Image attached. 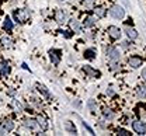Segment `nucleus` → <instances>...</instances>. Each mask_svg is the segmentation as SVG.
<instances>
[{
  "mask_svg": "<svg viewBox=\"0 0 146 136\" xmlns=\"http://www.w3.org/2000/svg\"><path fill=\"white\" fill-rule=\"evenodd\" d=\"M110 14H111L114 18L122 20L124 17H125V10H124L121 6H118V4H114V6L110 9Z\"/></svg>",
  "mask_w": 146,
  "mask_h": 136,
  "instance_id": "nucleus-1",
  "label": "nucleus"
},
{
  "mask_svg": "<svg viewBox=\"0 0 146 136\" xmlns=\"http://www.w3.org/2000/svg\"><path fill=\"white\" fill-rule=\"evenodd\" d=\"M30 16H31V11L28 9H23V10L14 11V18L17 20L18 22H25Z\"/></svg>",
  "mask_w": 146,
  "mask_h": 136,
  "instance_id": "nucleus-2",
  "label": "nucleus"
},
{
  "mask_svg": "<svg viewBox=\"0 0 146 136\" xmlns=\"http://www.w3.org/2000/svg\"><path fill=\"white\" fill-rule=\"evenodd\" d=\"M55 21L58 24H65L68 21V13L63 10V9H58L55 11Z\"/></svg>",
  "mask_w": 146,
  "mask_h": 136,
  "instance_id": "nucleus-3",
  "label": "nucleus"
},
{
  "mask_svg": "<svg viewBox=\"0 0 146 136\" xmlns=\"http://www.w3.org/2000/svg\"><path fill=\"white\" fill-rule=\"evenodd\" d=\"M132 129L138 135H146V125L142 121H133L132 122Z\"/></svg>",
  "mask_w": 146,
  "mask_h": 136,
  "instance_id": "nucleus-4",
  "label": "nucleus"
},
{
  "mask_svg": "<svg viewBox=\"0 0 146 136\" xmlns=\"http://www.w3.org/2000/svg\"><path fill=\"white\" fill-rule=\"evenodd\" d=\"M107 56H108L110 60H112V62H118V60L121 59L119 51H118L117 48H112V46H110L108 49H107Z\"/></svg>",
  "mask_w": 146,
  "mask_h": 136,
  "instance_id": "nucleus-5",
  "label": "nucleus"
},
{
  "mask_svg": "<svg viewBox=\"0 0 146 136\" xmlns=\"http://www.w3.org/2000/svg\"><path fill=\"white\" fill-rule=\"evenodd\" d=\"M128 63H129V66L131 67H133V69H138V67H141L142 66V63H143V59L141 58V56H131V58L128 59Z\"/></svg>",
  "mask_w": 146,
  "mask_h": 136,
  "instance_id": "nucleus-6",
  "label": "nucleus"
},
{
  "mask_svg": "<svg viewBox=\"0 0 146 136\" xmlns=\"http://www.w3.org/2000/svg\"><path fill=\"white\" fill-rule=\"evenodd\" d=\"M107 32H108V35L112 39L121 38V30H119L118 27H115V25H110L108 28H107Z\"/></svg>",
  "mask_w": 146,
  "mask_h": 136,
  "instance_id": "nucleus-7",
  "label": "nucleus"
},
{
  "mask_svg": "<svg viewBox=\"0 0 146 136\" xmlns=\"http://www.w3.org/2000/svg\"><path fill=\"white\" fill-rule=\"evenodd\" d=\"M23 125H24V128H27V129H30V131H35L36 128H38L36 119H33V118H25V119L23 121Z\"/></svg>",
  "mask_w": 146,
  "mask_h": 136,
  "instance_id": "nucleus-8",
  "label": "nucleus"
},
{
  "mask_svg": "<svg viewBox=\"0 0 146 136\" xmlns=\"http://www.w3.org/2000/svg\"><path fill=\"white\" fill-rule=\"evenodd\" d=\"M49 59H51V62L54 63L55 66H58V65L60 63V51L51 49V51H49Z\"/></svg>",
  "mask_w": 146,
  "mask_h": 136,
  "instance_id": "nucleus-9",
  "label": "nucleus"
},
{
  "mask_svg": "<svg viewBox=\"0 0 146 136\" xmlns=\"http://www.w3.org/2000/svg\"><path fill=\"white\" fill-rule=\"evenodd\" d=\"M9 75H10V63L6 62V60L0 62V76L1 77H7Z\"/></svg>",
  "mask_w": 146,
  "mask_h": 136,
  "instance_id": "nucleus-10",
  "label": "nucleus"
},
{
  "mask_svg": "<svg viewBox=\"0 0 146 136\" xmlns=\"http://www.w3.org/2000/svg\"><path fill=\"white\" fill-rule=\"evenodd\" d=\"M83 72L87 75V77H98L101 73L96 69H93L91 66H83Z\"/></svg>",
  "mask_w": 146,
  "mask_h": 136,
  "instance_id": "nucleus-11",
  "label": "nucleus"
},
{
  "mask_svg": "<svg viewBox=\"0 0 146 136\" xmlns=\"http://www.w3.org/2000/svg\"><path fill=\"white\" fill-rule=\"evenodd\" d=\"M63 129H65L66 132L72 133V135H76V133H77V129H76V126H74V123H73L72 121H65V122H63Z\"/></svg>",
  "mask_w": 146,
  "mask_h": 136,
  "instance_id": "nucleus-12",
  "label": "nucleus"
},
{
  "mask_svg": "<svg viewBox=\"0 0 146 136\" xmlns=\"http://www.w3.org/2000/svg\"><path fill=\"white\" fill-rule=\"evenodd\" d=\"M36 123L41 128V131H46L48 129V119L44 117V115H38L36 117Z\"/></svg>",
  "mask_w": 146,
  "mask_h": 136,
  "instance_id": "nucleus-13",
  "label": "nucleus"
},
{
  "mask_svg": "<svg viewBox=\"0 0 146 136\" xmlns=\"http://www.w3.org/2000/svg\"><path fill=\"white\" fill-rule=\"evenodd\" d=\"M69 25H70V30H72L74 34H79V32L82 31V25H80V22L76 18L70 20V21H69Z\"/></svg>",
  "mask_w": 146,
  "mask_h": 136,
  "instance_id": "nucleus-14",
  "label": "nucleus"
},
{
  "mask_svg": "<svg viewBox=\"0 0 146 136\" xmlns=\"http://www.w3.org/2000/svg\"><path fill=\"white\" fill-rule=\"evenodd\" d=\"M36 88H38V91L42 94V96H45V97L48 98V100H52V96H51V93L46 90V87L44 86V84H39V83H36V86H35Z\"/></svg>",
  "mask_w": 146,
  "mask_h": 136,
  "instance_id": "nucleus-15",
  "label": "nucleus"
},
{
  "mask_svg": "<svg viewBox=\"0 0 146 136\" xmlns=\"http://www.w3.org/2000/svg\"><path fill=\"white\" fill-rule=\"evenodd\" d=\"M96 22H97V18H96V17H93V16H89V17H86V18H84L83 25H84L86 28H91V27H94V25H96Z\"/></svg>",
  "mask_w": 146,
  "mask_h": 136,
  "instance_id": "nucleus-16",
  "label": "nucleus"
},
{
  "mask_svg": "<svg viewBox=\"0 0 146 136\" xmlns=\"http://www.w3.org/2000/svg\"><path fill=\"white\" fill-rule=\"evenodd\" d=\"M125 32H127L128 38H131V39H136L139 37L138 31H136L135 28H132V27H125Z\"/></svg>",
  "mask_w": 146,
  "mask_h": 136,
  "instance_id": "nucleus-17",
  "label": "nucleus"
},
{
  "mask_svg": "<svg viewBox=\"0 0 146 136\" xmlns=\"http://www.w3.org/2000/svg\"><path fill=\"white\" fill-rule=\"evenodd\" d=\"M1 125L4 126V129H6L7 132H10V131H13V129H14V122H13L10 118L3 119V123H1Z\"/></svg>",
  "mask_w": 146,
  "mask_h": 136,
  "instance_id": "nucleus-18",
  "label": "nucleus"
},
{
  "mask_svg": "<svg viewBox=\"0 0 146 136\" xmlns=\"http://www.w3.org/2000/svg\"><path fill=\"white\" fill-rule=\"evenodd\" d=\"M3 28H4V31H13V28H14V24H13V21L10 17H6L4 21H3Z\"/></svg>",
  "mask_w": 146,
  "mask_h": 136,
  "instance_id": "nucleus-19",
  "label": "nucleus"
},
{
  "mask_svg": "<svg viewBox=\"0 0 146 136\" xmlns=\"http://www.w3.org/2000/svg\"><path fill=\"white\" fill-rule=\"evenodd\" d=\"M94 14L97 18H104L107 14V10L104 7H94Z\"/></svg>",
  "mask_w": 146,
  "mask_h": 136,
  "instance_id": "nucleus-20",
  "label": "nucleus"
},
{
  "mask_svg": "<svg viewBox=\"0 0 146 136\" xmlns=\"http://www.w3.org/2000/svg\"><path fill=\"white\" fill-rule=\"evenodd\" d=\"M0 42H1L3 48H11V46H13V41H11L10 37H7V35H3L1 39H0Z\"/></svg>",
  "mask_w": 146,
  "mask_h": 136,
  "instance_id": "nucleus-21",
  "label": "nucleus"
},
{
  "mask_svg": "<svg viewBox=\"0 0 146 136\" xmlns=\"http://www.w3.org/2000/svg\"><path fill=\"white\" fill-rule=\"evenodd\" d=\"M103 117L106 118V119H114L115 114L112 112V110H110V108H104V110H103Z\"/></svg>",
  "mask_w": 146,
  "mask_h": 136,
  "instance_id": "nucleus-22",
  "label": "nucleus"
},
{
  "mask_svg": "<svg viewBox=\"0 0 146 136\" xmlns=\"http://www.w3.org/2000/svg\"><path fill=\"white\" fill-rule=\"evenodd\" d=\"M84 58L93 60V59L96 58V51H94V49H86V51H84Z\"/></svg>",
  "mask_w": 146,
  "mask_h": 136,
  "instance_id": "nucleus-23",
  "label": "nucleus"
},
{
  "mask_svg": "<svg viewBox=\"0 0 146 136\" xmlns=\"http://www.w3.org/2000/svg\"><path fill=\"white\" fill-rule=\"evenodd\" d=\"M136 93H138V97L139 98H146V86H139Z\"/></svg>",
  "mask_w": 146,
  "mask_h": 136,
  "instance_id": "nucleus-24",
  "label": "nucleus"
},
{
  "mask_svg": "<svg viewBox=\"0 0 146 136\" xmlns=\"http://www.w3.org/2000/svg\"><path fill=\"white\" fill-rule=\"evenodd\" d=\"M11 105L14 107V110H16L17 112H21V111H23V104H21L18 100H13V101H11Z\"/></svg>",
  "mask_w": 146,
  "mask_h": 136,
  "instance_id": "nucleus-25",
  "label": "nucleus"
},
{
  "mask_svg": "<svg viewBox=\"0 0 146 136\" xmlns=\"http://www.w3.org/2000/svg\"><path fill=\"white\" fill-rule=\"evenodd\" d=\"M87 107L90 108V111H93V112L97 111V104H96L94 100H89V101H87Z\"/></svg>",
  "mask_w": 146,
  "mask_h": 136,
  "instance_id": "nucleus-26",
  "label": "nucleus"
},
{
  "mask_svg": "<svg viewBox=\"0 0 146 136\" xmlns=\"http://www.w3.org/2000/svg\"><path fill=\"white\" fill-rule=\"evenodd\" d=\"M80 122H82V125H83V128H84V129H87V132H89L90 135H94V131L91 129V128H90V126H89V125H87V123H86V122H84V121H82V119H80Z\"/></svg>",
  "mask_w": 146,
  "mask_h": 136,
  "instance_id": "nucleus-27",
  "label": "nucleus"
},
{
  "mask_svg": "<svg viewBox=\"0 0 146 136\" xmlns=\"http://www.w3.org/2000/svg\"><path fill=\"white\" fill-rule=\"evenodd\" d=\"M117 135H119V136H129L131 133H129L128 131H125V129H118V131H117Z\"/></svg>",
  "mask_w": 146,
  "mask_h": 136,
  "instance_id": "nucleus-28",
  "label": "nucleus"
},
{
  "mask_svg": "<svg viewBox=\"0 0 146 136\" xmlns=\"http://www.w3.org/2000/svg\"><path fill=\"white\" fill-rule=\"evenodd\" d=\"M93 3H94V0H84L83 1V4L86 6V9H91L93 7Z\"/></svg>",
  "mask_w": 146,
  "mask_h": 136,
  "instance_id": "nucleus-29",
  "label": "nucleus"
},
{
  "mask_svg": "<svg viewBox=\"0 0 146 136\" xmlns=\"http://www.w3.org/2000/svg\"><path fill=\"white\" fill-rule=\"evenodd\" d=\"M110 66H111V69H112V70H118V69H119L118 63H117V62H112V60H111V65H110Z\"/></svg>",
  "mask_w": 146,
  "mask_h": 136,
  "instance_id": "nucleus-30",
  "label": "nucleus"
},
{
  "mask_svg": "<svg viewBox=\"0 0 146 136\" xmlns=\"http://www.w3.org/2000/svg\"><path fill=\"white\" fill-rule=\"evenodd\" d=\"M1 135H7V131L4 129V126H3V125H0V136Z\"/></svg>",
  "mask_w": 146,
  "mask_h": 136,
  "instance_id": "nucleus-31",
  "label": "nucleus"
},
{
  "mask_svg": "<svg viewBox=\"0 0 146 136\" xmlns=\"http://www.w3.org/2000/svg\"><path fill=\"white\" fill-rule=\"evenodd\" d=\"M60 32H62V35H63L65 38H70V37H72V34H68L69 31H60Z\"/></svg>",
  "mask_w": 146,
  "mask_h": 136,
  "instance_id": "nucleus-32",
  "label": "nucleus"
},
{
  "mask_svg": "<svg viewBox=\"0 0 146 136\" xmlns=\"http://www.w3.org/2000/svg\"><path fill=\"white\" fill-rule=\"evenodd\" d=\"M142 77H143V80L146 81V67L143 69V70H142Z\"/></svg>",
  "mask_w": 146,
  "mask_h": 136,
  "instance_id": "nucleus-33",
  "label": "nucleus"
},
{
  "mask_svg": "<svg viewBox=\"0 0 146 136\" xmlns=\"http://www.w3.org/2000/svg\"><path fill=\"white\" fill-rule=\"evenodd\" d=\"M14 94H16V91H14L13 88H10V90H9V96H14Z\"/></svg>",
  "mask_w": 146,
  "mask_h": 136,
  "instance_id": "nucleus-34",
  "label": "nucleus"
},
{
  "mask_svg": "<svg viewBox=\"0 0 146 136\" xmlns=\"http://www.w3.org/2000/svg\"><path fill=\"white\" fill-rule=\"evenodd\" d=\"M107 94H108V96H114V90L108 88V90H107Z\"/></svg>",
  "mask_w": 146,
  "mask_h": 136,
  "instance_id": "nucleus-35",
  "label": "nucleus"
},
{
  "mask_svg": "<svg viewBox=\"0 0 146 136\" xmlns=\"http://www.w3.org/2000/svg\"><path fill=\"white\" fill-rule=\"evenodd\" d=\"M128 46H129V42H127V41L122 42V48H128Z\"/></svg>",
  "mask_w": 146,
  "mask_h": 136,
  "instance_id": "nucleus-36",
  "label": "nucleus"
},
{
  "mask_svg": "<svg viewBox=\"0 0 146 136\" xmlns=\"http://www.w3.org/2000/svg\"><path fill=\"white\" fill-rule=\"evenodd\" d=\"M73 105H76V107L79 108V107H80V102H79V101H73Z\"/></svg>",
  "mask_w": 146,
  "mask_h": 136,
  "instance_id": "nucleus-37",
  "label": "nucleus"
},
{
  "mask_svg": "<svg viewBox=\"0 0 146 136\" xmlns=\"http://www.w3.org/2000/svg\"><path fill=\"white\" fill-rule=\"evenodd\" d=\"M23 67H24V69H25V70H30V69H28V66H27V65H25V63H23Z\"/></svg>",
  "mask_w": 146,
  "mask_h": 136,
  "instance_id": "nucleus-38",
  "label": "nucleus"
},
{
  "mask_svg": "<svg viewBox=\"0 0 146 136\" xmlns=\"http://www.w3.org/2000/svg\"><path fill=\"white\" fill-rule=\"evenodd\" d=\"M58 1H65V0H58Z\"/></svg>",
  "mask_w": 146,
  "mask_h": 136,
  "instance_id": "nucleus-39",
  "label": "nucleus"
}]
</instances>
